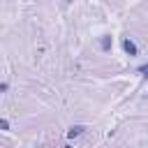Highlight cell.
I'll return each mask as SVG.
<instances>
[{
    "mask_svg": "<svg viewBox=\"0 0 148 148\" xmlns=\"http://www.w3.org/2000/svg\"><path fill=\"white\" fill-rule=\"evenodd\" d=\"M123 49H125V53H130V56H136V53H139V49H136V44H134L132 39H125V42H123Z\"/></svg>",
    "mask_w": 148,
    "mask_h": 148,
    "instance_id": "6da1fadb",
    "label": "cell"
},
{
    "mask_svg": "<svg viewBox=\"0 0 148 148\" xmlns=\"http://www.w3.org/2000/svg\"><path fill=\"white\" fill-rule=\"evenodd\" d=\"M83 125H72L69 127V132H67V139H74V136H79V134H83Z\"/></svg>",
    "mask_w": 148,
    "mask_h": 148,
    "instance_id": "7a4b0ae2",
    "label": "cell"
},
{
    "mask_svg": "<svg viewBox=\"0 0 148 148\" xmlns=\"http://www.w3.org/2000/svg\"><path fill=\"white\" fill-rule=\"evenodd\" d=\"M99 46H102V51H111V46H113L111 35H104V37H102V42H99Z\"/></svg>",
    "mask_w": 148,
    "mask_h": 148,
    "instance_id": "3957f363",
    "label": "cell"
},
{
    "mask_svg": "<svg viewBox=\"0 0 148 148\" xmlns=\"http://www.w3.org/2000/svg\"><path fill=\"white\" fill-rule=\"evenodd\" d=\"M0 130H2V132H7V130H9V123H7L5 118H0Z\"/></svg>",
    "mask_w": 148,
    "mask_h": 148,
    "instance_id": "277c9868",
    "label": "cell"
},
{
    "mask_svg": "<svg viewBox=\"0 0 148 148\" xmlns=\"http://www.w3.org/2000/svg\"><path fill=\"white\" fill-rule=\"evenodd\" d=\"M139 72H141V74H143V76H148V62H146V65H143V67H141V69H139Z\"/></svg>",
    "mask_w": 148,
    "mask_h": 148,
    "instance_id": "5b68a950",
    "label": "cell"
},
{
    "mask_svg": "<svg viewBox=\"0 0 148 148\" xmlns=\"http://www.w3.org/2000/svg\"><path fill=\"white\" fill-rule=\"evenodd\" d=\"M7 90V83H0V92H5Z\"/></svg>",
    "mask_w": 148,
    "mask_h": 148,
    "instance_id": "8992f818",
    "label": "cell"
}]
</instances>
